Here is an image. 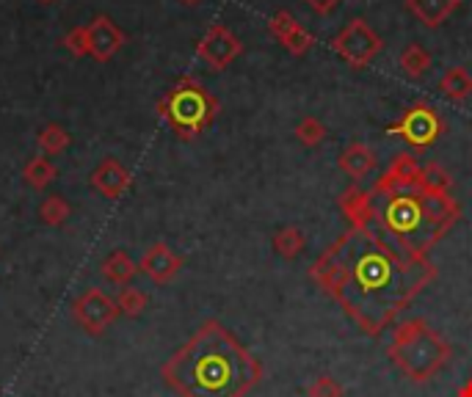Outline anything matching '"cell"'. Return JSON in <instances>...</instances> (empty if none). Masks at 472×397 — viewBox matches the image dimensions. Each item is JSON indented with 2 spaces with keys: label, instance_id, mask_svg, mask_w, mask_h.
I'll use <instances>...</instances> for the list:
<instances>
[{
  "label": "cell",
  "instance_id": "25",
  "mask_svg": "<svg viewBox=\"0 0 472 397\" xmlns=\"http://www.w3.org/2000/svg\"><path fill=\"white\" fill-rule=\"evenodd\" d=\"M296 138L307 150H315V147H321L323 141H326V125L321 119H315V117H304L296 125Z\"/></svg>",
  "mask_w": 472,
  "mask_h": 397
},
{
  "label": "cell",
  "instance_id": "1",
  "mask_svg": "<svg viewBox=\"0 0 472 397\" xmlns=\"http://www.w3.org/2000/svg\"><path fill=\"white\" fill-rule=\"evenodd\" d=\"M428 257H409L376 226L343 232L310 265V281L338 301L368 336L398 323L403 309L436 279Z\"/></svg>",
  "mask_w": 472,
  "mask_h": 397
},
{
  "label": "cell",
  "instance_id": "20",
  "mask_svg": "<svg viewBox=\"0 0 472 397\" xmlns=\"http://www.w3.org/2000/svg\"><path fill=\"white\" fill-rule=\"evenodd\" d=\"M55 177H59V168H55L45 155H37L22 166V180L37 190L50 188L55 182Z\"/></svg>",
  "mask_w": 472,
  "mask_h": 397
},
{
  "label": "cell",
  "instance_id": "12",
  "mask_svg": "<svg viewBox=\"0 0 472 397\" xmlns=\"http://www.w3.org/2000/svg\"><path fill=\"white\" fill-rule=\"evenodd\" d=\"M183 268V257L175 254L166 243H152L142 263H138V273H144L147 279H152L155 285H166V281H172Z\"/></svg>",
  "mask_w": 472,
  "mask_h": 397
},
{
  "label": "cell",
  "instance_id": "6",
  "mask_svg": "<svg viewBox=\"0 0 472 397\" xmlns=\"http://www.w3.org/2000/svg\"><path fill=\"white\" fill-rule=\"evenodd\" d=\"M387 133L401 138L411 150H428L442 138V133H445V119L439 117V110L434 105L414 102L401 113L398 122L387 127Z\"/></svg>",
  "mask_w": 472,
  "mask_h": 397
},
{
  "label": "cell",
  "instance_id": "18",
  "mask_svg": "<svg viewBox=\"0 0 472 397\" xmlns=\"http://www.w3.org/2000/svg\"><path fill=\"white\" fill-rule=\"evenodd\" d=\"M100 273H102V279H108V281H110V285L127 288L130 281L135 279V273H138V263L130 257L127 251L117 248V251H110L108 257L102 260Z\"/></svg>",
  "mask_w": 472,
  "mask_h": 397
},
{
  "label": "cell",
  "instance_id": "5",
  "mask_svg": "<svg viewBox=\"0 0 472 397\" xmlns=\"http://www.w3.org/2000/svg\"><path fill=\"white\" fill-rule=\"evenodd\" d=\"M218 100L197 77H180L175 86L158 100V117L172 127L180 141L199 138L218 119Z\"/></svg>",
  "mask_w": 472,
  "mask_h": 397
},
{
  "label": "cell",
  "instance_id": "23",
  "mask_svg": "<svg viewBox=\"0 0 472 397\" xmlns=\"http://www.w3.org/2000/svg\"><path fill=\"white\" fill-rule=\"evenodd\" d=\"M37 141H39V150H42L45 155H61L64 150H69L72 135H69V130H67L64 125L50 122V125H45V127L39 130Z\"/></svg>",
  "mask_w": 472,
  "mask_h": 397
},
{
  "label": "cell",
  "instance_id": "26",
  "mask_svg": "<svg viewBox=\"0 0 472 397\" xmlns=\"http://www.w3.org/2000/svg\"><path fill=\"white\" fill-rule=\"evenodd\" d=\"M117 306L125 318H142L147 309V293H142L138 288H122L117 296Z\"/></svg>",
  "mask_w": 472,
  "mask_h": 397
},
{
  "label": "cell",
  "instance_id": "30",
  "mask_svg": "<svg viewBox=\"0 0 472 397\" xmlns=\"http://www.w3.org/2000/svg\"><path fill=\"white\" fill-rule=\"evenodd\" d=\"M304 4H307L318 14H331V12H335L343 4V0H304Z\"/></svg>",
  "mask_w": 472,
  "mask_h": 397
},
{
  "label": "cell",
  "instance_id": "15",
  "mask_svg": "<svg viewBox=\"0 0 472 397\" xmlns=\"http://www.w3.org/2000/svg\"><path fill=\"white\" fill-rule=\"evenodd\" d=\"M338 207L351 221L354 230H362V226H370L376 221V196L373 190H365L359 185H351L340 193Z\"/></svg>",
  "mask_w": 472,
  "mask_h": 397
},
{
  "label": "cell",
  "instance_id": "3",
  "mask_svg": "<svg viewBox=\"0 0 472 397\" xmlns=\"http://www.w3.org/2000/svg\"><path fill=\"white\" fill-rule=\"evenodd\" d=\"M461 218V205L451 193L428 190L423 182L387 198H376L373 226L409 257H428V251L445 238Z\"/></svg>",
  "mask_w": 472,
  "mask_h": 397
},
{
  "label": "cell",
  "instance_id": "29",
  "mask_svg": "<svg viewBox=\"0 0 472 397\" xmlns=\"http://www.w3.org/2000/svg\"><path fill=\"white\" fill-rule=\"evenodd\" d=\"M310 397H346V389L338 378H331V376H318L310 389H307Z\"/></svg>",
  "mask_w": 472,
  "mask_h": 397
},
{
  "label": "cell",
  "instance_id": "31",
  "mask_svg": "<svg viewBox=\"0 0 472 397\" xmlns=\"http://www.w3.org/2000/svg\"><path fill=\"white\" fill-rule=\"evenodd\" d=\"M456 397H472V378H469V381H464V386L456 392Z\"/></svg>",
  "mask_w": 472,
  "mask_h": 397
},
{
  "label": "cell",
  "instance_id": "28",
  "mask_svg": "<svg viewBox=\"0 0 472 397\" xmlns=\"http://www.w3.org/2000/svg\"><path fill=\"white\" fill-rule=\"evenodd\" d=\"M64 47L75 55V59H83V55H92L89 47V25H75L64 36Z\"/></svg>",
  "mask_w": 472,
  "mask_h": 397
},
{
  "label": "cell",
  "instance_id": "8",
  "mask_svg": "<svg viewBox=\"0 0 472 397\" xmlns=\"http://www.w3.org/2000/svg\"><path fill=\"white\" fill-rule=\"evenodd\" d=\"M122 315L117 298H110L100 288H92L86 293H80L72 304V318L75 323L86 331L89 336H100L108 331V326H114L117 318Z\"/></svg>",
  "mask_w": 472,
  "mask_h": 397
},
{
  "label": "cell",
  "instance_id": "13",
  "mask_svg": "<svg viewBox=\"0 0 472 397\" xmlns=\"http://www.w3.org/2000/svg\"><path fill=\"white\" fill-rule=\"evenodd\" d=\"M92 188L105 196V198H119L130 190L133 185V174L127 172V168L117 160V158H102L97 166H94V172L89 177Z\"/></svg>",
  "mask_w": 472,
  "mask_h": 397
},
{
  "label": "cell",
  "instance_id": "24",
  "mask_svg": "<svg viewBox=\"0 0 472 397\" xmlns=\"http://www.w3.org/2000/svg\"><path fill=\"white\" fill-rule=\"evenodd\" d=\"M69 215H72V207H69V202L61 193H50L45 202L39 205V218L47 226H61V223L69 221Z\"/></svg>",
  "mask_w": 472,
  "mask_h": 397
},
{
  "label": "cell",
  "instance_id": "19",
  "mask_svg": "<svg viewBox=\"0 0 472 397\" xmlns=\"http://www.w3.org/2000/svg\"><path fill=\"white\" fill-rule=\"evenodd\" d=\"M398 64H401V72H403L406 77L418 80V77H423V75L431 69V53H428L423 45L411 42V45H406V47L401 50Z\"/></svg>",
  "mask_w": 472,
  "mask_h": 397
},
{
  "label": "cell",
  "instance_id": "14",
  "mask_svg": "<svg viewBox=\"0 0 472 397\" xmlns=\"http://www.w3.org/2000/svg\"><path fill=\"white\" fill-rule=\"evenodd\" d=\"M122 45H125V34L114 20L94 17L89 22V47H92L94 61H100V64L110 61L122 50Z\"/></svg>",
  "mask_w": 472,
  "mask_h": 397
},
{
  "label": "cell",
  "instance_id": "27",
  "mask_svg": "<svg viewBox=\"0 0 472 397\" xmlns=\"http://www.w3.org/2000/svg\"><path fill=\"white\" fill-rule=\"evenodd\" d=\"M423 185H426L428 190L451 193V188H453V177L445 172V166H439V163H426V166H423Z\"/></svg>",
  "mask_w": 472,
  "mask_h": 397
},
{
  "label": "cell",
  "instance_id": "32",
  "mask_svg": "<svg viewBox=\"0 0 472 397\" xmlns=\"http://www.w3.org/2000/svg\"><path fill=\"white\" fill-rule=\"evenodd\" d=\"M183 6H197V4H202V0H180Z\"/></svg>",
  "mask_w": 472,
  "mask_h": 397
},
{
  "label": "cell",
  "instance_id": "9",
  "mask_svg": "<svg viewBox=\"0 0 472 397\" xmlns=\"http://www.w3.org/2000/svg\"><path fill=\"white\" fill-rule=\"evenodd\" d=\"M240 53H243L240 39L230 31L227 25H221V22L210 25L208 34H205V36L199 39V45H197V55H199V59H202L213 72L227 69Z\"/></svg>",
  "mask_w": 472,
  "mask_h": 397
},
{
  "label": "cell",
  "instance_id": "4",
  "mask_svg": "<svg viewBox=\"0 0 472 397\" xmlns=\"http://www.w3.org/2000/svg\"><path fill=\"white\" fill-rule=\"evenodd\" d=\"M387 356L411 384H426L451 361L453 348L423 318H411L395 326Z\"/></svg>",
  "mask_w": 472,
  "mask_h": 397
},
{
  "label": "cell",
  "instance_id": "10",
  "mask_svg": "<svg viewBox=\"0 0 472 397\" xmlns=\"http://www.w3.org/2000/svg\"><path fill=\"white\" fill-rule=\"evenodd\" d=\"M423 182V166L418 163L414 155H398L393 158V163L384 168V174L376 180V185L370 188L376 198H387L395 193H406L414 190Z\"/></svg>",
  "mask_w": 472,
  "mask_h": 397
},
{
  "label": "cell",
  "instance_id": "22",
  "mask_svg": "<svg viewBox=\"0 0 472 397\" xmlns=\"http://www.w3.org/2000/svg\"><path fill=\"white\" fill-rule=\"evenodd\" d=\"M273 251L280 254L282 260H296L298 254L307 248V238L298 230V226H282L280 232L273 235Z\"/></svg>",
  "mask_w": 472,
  "mask_h": 397
},
{
  "label": "cell",
  "instance_id": "11",
  "mask_svg": "<svg viewBox=\"0 0 472 397\" xmlns=\"http://www.w3.org/2000/svg\"><path fill=\"white\" fill-rule=\"evenodd\" d=\"M268 31H271L273 39H280V45L293 55H307L315 47V36L301 22H296V17L285 9L271 17Z\"/></svg>",
  "mask_w": 472,
  "mask_h": 397
},
{
  "label": "cell",
  "instance_id": "2",
  "mask_svg": "<svg viewBox=\"0 0 472 397\" xmlns=\"http://www.w3.org/2000/svg\"><path fill=\"white\" fill-rule=\"evenodd\" d=\"M177 397H246L263 381V364L218 320H205L160 367Z\"/></svg>",
  "mask_w": 472,
  "mask_h": 397
},
{
  "label": "cell",
  "instance_id": "17",
  "mask_svg": "<svg viewBox=\"0 0 472 397\" xmlns=\"http://www.w3.org/2000/svg\"><path fill=\"white\" fill-rule=\"evenodd\" d=\"M406 6L426 28H439L461 6V0H406Z\"/></svg>",
  "mask_w": 472,
  "mask_h": 397
},
{
  "label": "cell",
  "instance_id": "7",
  "mask_svg": "<svg viewBox=\"0 0 472 397\" xmlns=\"http://www.w3.org/2000/svg\"><path fill=\"white\" fill-rule=\"evenodd\" d=\"M381 39L373 28L365 20H351L343 31L331 42V50H335L340 59L354 67V69H365L373 64V59L381 53Z\"/></svg>",
  "mask_w": 472,
  "mask_h": 397
},
{
  "label": "cell",
  "instance_id": "21",
  "mask_svg": "<svg viewBox=\"0 0 472 397\" xmlns=\"http://www.w3.org/2000/svg\"><path fill=\"white\" fill-rule=\"evenodd\" d=\"M439 92L445 94L451 102H464L472 94V75L464 67H453L442 75L439 80Z\"/></svg>",
  "mask_w": 472,
  "mask_h": 397
},
{
  "label": "cell",
  "instance_id": "16",
  "mask_svg": "<svg viewBox=\"0 0 472 397\" xmlns=\"http://www.w3.org/2000/svg\"><path fill=\"white\" fill-rule=\"evenodd\" d=\"M338 166H340V172H346L354 182H359V180H365L376 172L378 158H376L373 147L362 144V141H354V144H348L340 152Z\"/></svg>",
  "mask_w": 472,
  "mask_h": 397
},
{
  "label": "cell",
  "instance_id": "33",
  "mask_svg": "<svg viewBox=\"0 0 472 397\" xmlns=\"http://www.w3.org/2000/svg\"><path fill=\"white\" fill-rule=\"evenodd\" d=\"M39 4H53V0H39Z\"/></svg>",
  "mask_w": 472,
  "mask_h": 397
}]
</instances>
